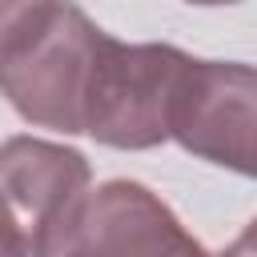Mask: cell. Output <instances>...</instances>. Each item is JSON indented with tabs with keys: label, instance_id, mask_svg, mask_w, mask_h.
Segmentation results:
<instances>
[{
	"label": "cell",
	"instance_id": "5b68a950",
	"mask_svg": "<svg viewBox=\"0 0 257 257\" xmlns=\"http://www.w3.org/2000/svg\"><path fill=\"white\" fill-rule=\"evenodd\" d=\"M193 237L177 213L137 181H104L80 205L60 257H185Z\"/></svg>",
	"mask_w": 257,
	"mask_h": 257
},
{
	"label": "cell",
	"instance_id": "8992f818",
	"mask_svg": "<svg viewBox=\"0 0 257 257\" xmlns=\"http://www.w3.org/2000/svg\"><path fill=\"white\" fill-rule=\"evenodd\" d=\"M0 257H28V241L12 221V213L4 209V201H0Z\"/></svg>",
	"mask_w": 257,
	"mask_h": 257
},
{
	"label": "cell",
	"instance_id": "ba28073f",
	"mask_svg": "<svg viewBox=\"0 0 257 257\" xmlns=\"http://www.w3.org/2000/svg\"><path fill=\"white\" fill-rule=\"evenodd\" d=\"M8 16H12V4H0V36H4V28H8Z\"/></svg>",
	"mask_w": 257,
	"mask_h": 257
},
{
	"label": "cell",
	"instance_id": "6da1fadb",
	"mask_svg": "<svg viewBox=\"0 0 257 257\" xmlns=\"http://www.w3.org/2000/svg\"><path fill=\"white\" fill-rule=\"evenodd\" d=\"M100 40L104 32L76 4H12L0 36V92L28 124L80 133Z\"/></svg>",
	"mask_w": 257,
	"mask_h": 257
},
{
	"label": "cell",
	"instance_id": "277c9868",
	"mask_svg": "<svg viewBox=\"0 0 257 257\" xmlns=\"http://www.w3.org/2000/svg\"><path fill=\"white\" fill-rule=\"evenodd\" d=\"M253 100H257V76L249 64L189 56L177 80V92H173L169 137L185 153L249 177L253 173V124H257Z\"/></svg>",
	"mask_w": 257,
	"mask_h": 257
},
{
	"label": "cell",
	"instance_id": "52a82bcc",
	"mask_svg": "<svg viewBox=\"0 0 257 257\" xmlns=\"http://www.w3.org/2000/svg\"><path fill=\"white\" fill-rule=\"evenodd\" d=\"M185 257H249V233H245V237H241L233 249H225V253H209V249H201V245L193 241V249H189Z\"/></svg>",
	"mask_w": 257,
	"mask_h": 257
},
{
	"label": "cell",
	"instance_id": "3957f363",
	"mask_svg": "<svg viewBox=\"0 0 257 257\" xmlns=\"http://www.w3.org/2000/svg\"><path fill=\"white\" fill-rule=\"evenodd\" d=\"M88 161L68 145L8 137L0 145V201L28 241V257H60L88 201Z\"/></svg>",
	"mask_w": 257,
	"mask_h": 257
},
{
	"label": "cell",
	"instance_id": "7a4b0ae2",
	"mask_svg": "<svg viewBox=\"0 0 257 257\" xmlns=\"http://www.w3.org/2000/svg\"><path fill=\"white\" fill-rule=\"evenodd\" d=\"M185 64L189 52L173 44H124L104 32L84 92L80 133L108 149H153L169 141V108Z\"/></svg>",
	"mask_w": 257,
	"mask_h": 257
}]
</instances>
